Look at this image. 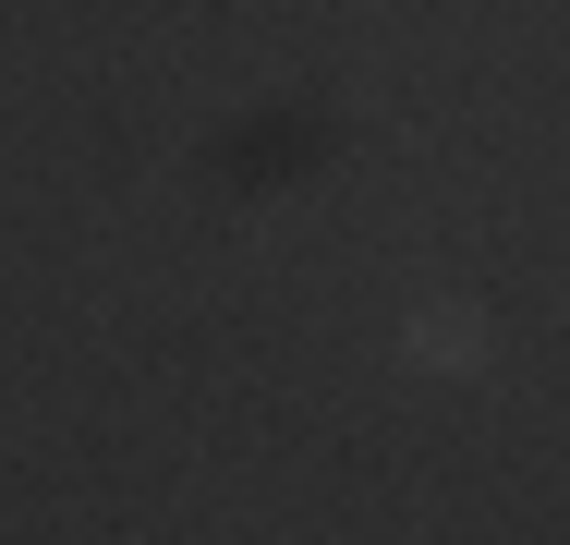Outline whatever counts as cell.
I'll return each mask as SVG.
<instances>
[{
    "label": "cell",
    "instance_id": "6da1fadb",
    "mask_svg": "<svg viewBox=\"0 0 570 545\" xmlns=\"http://www.w3.org/2000/svg\"><path fill=\"white\" fill-rule=\"evenodd\" d=\"M401 351H413L425 376H485V364H498L485 316H450V304H438V316H413V339H401Z\"/></svg>",
    "mask_w": 570,
    "mask_h": 545
}]
</instances>
